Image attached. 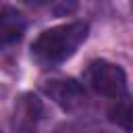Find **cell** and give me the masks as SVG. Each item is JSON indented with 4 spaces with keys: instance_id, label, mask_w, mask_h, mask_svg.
Returning a JSON list of instances; mask_svg holds the SVG:
<instances>
[{
    "instance_id": "obj_1",
    "label": "cell",
    "mask_w": 133,
    "mask_h": 133,
    "mask_svg": "<svg viewBox=\"0 0 133 133\" xmlns=\"http://www.w3.org/2000/svg\"><path fill=\"white\" fill-rule=\"evenodd\" d=\"M87 33H89V25L83 21L50 27L35 37V42L31 44V54L42 64L64 62L87 39Z\"/></svg>"
},
{
    "instance_id": "obj_2",
    "label": "cell",
    "mask_w": 133,
    "mask_h": 133,
    "mask_svg": "<svg viewBox=\"0 0 133 133\" xmlns=\"http://www.w3.org/2000/svg\"><path fill=\"white\" fill-rule=\"evenodd\" d=\"M83 81L100 96L114 98V100L127 96V75L118 64L110 60L104 58L91 60L83 73Z\"/></svg>"
},
{
    "instance_id": "obj_3",
    "label": "cell",
    "mask_w": 133,
    "mask_h": 133,
    "mask_svg": "<svg viewBox=\"0 0 133 133\" xmlns=\"http://www.w3.org/2000/svg\"><path fill=\"white\" fill-rule=\"evenodd\" d=\"M44 106L33 94H23L12 110V131L15 133H35L42 121Z\"/></svg>"
},
{
    "instance_id": "obj_4",
    "label": "cell",
    "mask_w": 133,
    "mask_h": 133,
    "mask_svg": "<svg viewBox=\"0 0 133 133\" xmlns=\"http://www.w3.org/2000/svg\"><path fill=\"white\" fill-rule=\"evenodd\" d=\"M44 91L62 110H77L85 102V91L75 79H52L44 83Z\"/></svg>"
},
{
    "instance_id": "obj_5",
    "label": "cell",
    "mask_w": 133,
    "mask_h": 133,
    "mask_svg": "<svg viewBox=\"0 0 133 133\" xmlns=\"http://www.w3.org/2000/svg\"><path fill=\"white\" fill-rule=\"evenodd\" d=\"M25 17L17 10V8H10L6 6L2 12H0V50L6 48V46H12L15 42H19L25 33Z\"/></svg>"
},
{
    "instance_id": "obj_6",
    "label": "cell",
    "mask_w": 133,
    "mask_h": 133,
    "mask_svg": "<svg viewBox=\"0 0 133 133\" xmlns=\"http://www.w3.org/2000/svg\"><path fill=\"white\" fill-rule=\"evenodd\" d=\"M110 121L123 127L125 131H131V102L127 96L116 100V106L110 110Z\"/></svg>"
},
{
    "instance_id": "obj_7",
    "label": "cell",
    "mask_w": 133,
    "mask_h": 133,
    "mask_svg": "<svg viewBox=\"0 0 133 133\" xmlns=\"http://www.w3.org/2000/svg\"><path fill=\"white\" fill-rule=\"evenodd\" d=\"M79 6V0H52L50 2V8L56 17H64V15H71L75 12Z\"/></svg>"
},
{
    "instance_id": "obj_8",
    "label": "cell",
    "mask_w": 133,
    "mask_h": 133,
    "mask_svg": "<svg viewBox=\"0 0 133 133\" xmlns=\"http://www.w3.org/2000/svg\"><path fill=\"white\" fill-rule=\"evenodd\" d=\"M19 2H23L25 6H39L42 4V0H19Z\"/></svg>"
}]
</instances>
